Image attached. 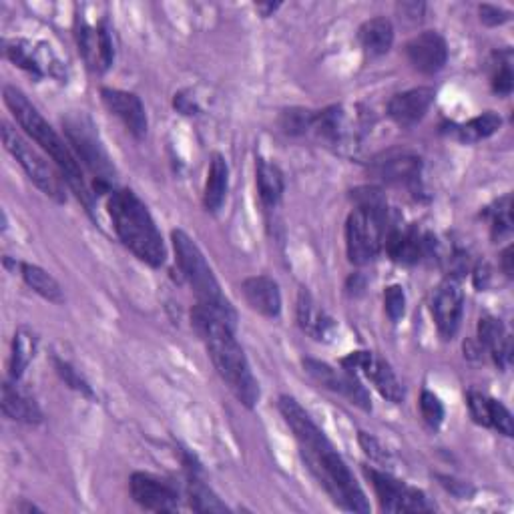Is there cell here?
<instances>
[{
    "mask_svg": "<svg viewBox=\"0 0 514 514\" xmlns=\"http://www.w3.org/2000/svg\"><path fill=\"white\" fill-rule=\"evenodd\" d=\"M278 406L300 444L308 468L326 488L332 500L350 512H370L366 494L354 478L352 470L336 452L324 430L312 420V416L292 396H282Z\"/></svg>",
    "mask_w": 514,
    "mask_h": 514,
    "instance_id": "6da1fadb",
    "label": "cell"
},
{
    "mask_svg": "<svg viewBox=\"0 0 514 514\" xmlns=\"http://www.w3.org/2000/svg\"><path fill=\"white\" fill-rule=\"evenodd\" d=\"M191 322L205 342L209 358L221 380L243 406L253 408L260 402V384L251 372L243 348L235 340V328L201 304L191 310Z\"/></svg>",
    "mask_w": 514,
    "mask_h": 514,
    "instance_id": "7a4b0ae2",
    "label": "cell"
},
{
    "mask_svg": "<svg viewBox=\"0 0 514 514\" xmlns=\"http://www.w3.org/2000/svg\"><path fill=\"white\" fill-rule=\"evenodd\" d=\"M3 95H5L7 107L11 109L13 117L21 125V129L55 161L65 183L83 201V205L87 209H91L93 203H91V193H89V187L85 181V173H83V167H81L77 155L73 153L71 145L47 123V119L39 113V109L27 99V95L23 91H19L13 85H5Z\"/></svg>",
    "mask_w": 514,
    "mask_h": 514,
    "instance_id": "3957f363",
    "label": "cell"
},
{
    "mask_svg": "<svg viewBox=\"0 0 514 514\" xmlns=\"http://www.w3.org/2000/svg\"><path fill=\"white\" fill-rule=\"evenodd\" d=\"M109 215L113 227L135 257L151 268H161L167 260L163 237L147 205L131 189H113L109 195Z\"/></svg>",
    "mask_w": 514,
    "mask_h": 514,
    "instance_id": "277c9868",
    "label": "cell"
},
{
    "mask_svg": "<svg viewBox=\"0 0 514 514\" xmlns=\"http://www.w3.org/2000/svg\"><path fill=\"white\" fill-rule=\"evenodd\" d=\"M171 241H173L179 270H181L183 278L187 280V284L191 286V290L197 298V304L213 310L215 314H219L223 320H227L235 328L237 314H235L231 302L221 292V286H219L213 270L209 268L199 245L181 229L171 231Z\"/></svg>",
    "mask_w": 514,
    "mask_h": 514,
    "instance_id": "5b68a950",
    "label": "cell"
},
{
    "mask_svg": "<svg viewBox=\"0 0 514 514\" xmlns=\"http://www.w3.org/2000/svg\"><path fill=\"white\" fill-rule=\"evenodd\" d=\"M390 225V207H356L346 221V249L350 262L356 266L374 262L384 247V235Z\"/></svg>",
    "mask_w": 514,
    "mask_h": 514,
    "instance_id": "8992f818",
    "label": "cell"
},
{
    "mask_svg": "<svg viewBox=\"0 0 514 514\" xmlns=\"http://www.w3.org/2000/svg\"><path fill=\"white\" fill-rule=\"evenodd\" d=\"M3 145L19 161L29 179L57 203L67 201L65 179L59 167L51 165L43 153H39L11 123L3 121Z\"/></svg>",
    "mask_w": 514,
    "mask_h": 514,
    "instance_id": "52a82bcc",
    "label": "cell"
},
{
    "mask_svg": "<svg viewBox=\"0 0 514 514\" xmlns=\"http://www.w3.org/2000/svg\"><path fill=\"white\" fill-rule=\"evenodd\" d=\"M63 127L67 143L71 145L73 153L95 175V189L111 193V179L115 175V167L103 143L99 141V135L95 133L91 119H87L85 115H73L63 119Z\"/></svg>",
    "mask_w": 514,
    "mask_h": 514,
    "instance_id": "ba28073f",
    "label": "cell"
},
{
    "mask_svg": "<svg viewBox=\"0 0 514 514\" xmlns=\"http://www.w3.org/2000/svg\"><path fill=\"white\" fill-rule=\"evenodd\" d=\"M364 474L370 480L384 512H428L434 508L422 490L404 484L388 472L364 466Z\"/></svg>",
    "mask_w": 514,
    "mask_h": 514,
    "instance_id": "9c48e42d",
    "label": "cell"
},
{
    "mask_svg": "<svg viewBox=\"0 0 514 514\" xmlns=\"http://www.w3.org/2000/svg\"><path fill=\"white\" fill-rule=\"evenodd\" d=\"M304 368L306 372L324 388L342 394L344 398H348L354 406L370 412L372 410V400L370 394L366 390V386L358 380V374L348 372V370H338L326 362L314 360V358H306L304 360Z\"/></svg>",
    "mask_w": 514,
    "mask_h": 514,
    "instance_id": "30bf717a",
    "label": "cell"
},
{
    "mask_svg": "<svg viewBox=\"0 0 514 514\" xmlns=\"http://www.w3.org/2000/svg\"><path fill=\"white\" fill-rule=\"evenodd\" d=\"M340 364L348 372H354V374L362 372L386 400H390L394 404H400L404 400L406 394H404V388H402L400 380L396 378L394 370L390 368L388 362H384L376 354L362 352V350L352 352L346 358H342Z\"/></svg>",
    "mask_w": 514,
    "mask_h": 514,
    "instance_id": "8fae6325",
    "label": "cell"
},
{
    "mask_svg": "<svg viewBox=\"0 0 514 514\" xmlns=\"http://www.w3.org/2000/svg\"><path fill=\"white\" fill-rule=\"evenodd\" d=\"M384 247L392 262L402 266H414L434 251V239L430 233H424L414 225H390L384 235Z\"/></svg>",
    "mask_w": 514,
    "mask_h": 514,
    "instance_id": "7c38bea8",
    "label": "cell"
},
{
    "mask_svg": "<svg viewBox=\"0 0 514 514\" xmlns=\"http://www.w3.org/2000/svg\"><path fill=\"white\" fill-rule=\"evenodd\" d=\"M77 45L79 51L93 71H107L113 65L115 59V45H113V33L107 21H101L97 27H91L89 23L77 19Z\"/></svg>",
    "mask_w": 514,
    "mask_h": 514,
    "instance_id": "4fadbf2b",
    "label": "cell"
},
{
    "mask_svg": "<svg viewBox=\"0 0 514 514\" xmlns=\"http://www.w3.org/2000/svg\"><path fill=\"white\" fill-rule=\"evenodd\" d=\"M462 314H464V292L458 278L450 276L436 288V294L432 300V316L444 340H450L456 336L462 322Z\"/></svg>",
    "mask_w": 514,
    "mask_h": 514,
    "instance_id": "5bb4252c",
    "label": "cell"
},
{
    "mask_svg": "<svg viewBox=\"0 0 514 514\" xmlns=\"http://www.w3.org/2000/svg\"><path fill=\"white\" fill-rule=\"evenodd\" d=\"M131 496L145 510L153 512H175L179 508V492L167 480L153 474L135 472L131 476Z\"/></svg>",
    "mask_w": 514,
    "mask_h": 514,
    "instance_id": "9a60e30c",
    "label": "cell"
},
{
    "mask_svg": "<svg viewBox=\"0 0 514 514\" xmlns=\"http://www.w3.org/2000/svg\"><path fill=\"white\" fill-rule=\"evenodd\" d=\"M101 99H103V105L107 107V111L113 113L127 127V131L133 137L143 139L147 135L149 121H147L145 105L135 93L105 87V89H101Z\"/></svg>",
    "mask_w": 514,
    "mask_h": 514,
    "instance_id": "2e32d148",
    "label": "cell"
},
{
    "mask_svg": "<svg viewBox=\"0 0 514 514\" xmlns=\"http://www.w3.org/2000/svg\"><path fill=\"white\" fill-rule=\"evenodd\" d=\"M406 57L410 65L422 75H436L446 67L448 45L442 35L434 31H424L408 41Z\"/></svg>",
    "mask_w": 514,
    "mask_h": 514,
    "instance_id": "e0dca14e",
    "label": "cell"
},
{
    "mask_svg": "<svg viewBox=\"0 0 514 514\" xmlns=\"http://www.w3.org/2000/svg\"><path fill=\"white\" fill-rule=\"evenodd\" d=\"M434 99L436 93L430 87H416L398 93L388 103V117L400 127H412L426 117Z\"/></svg>",
    "mask_w": 514,
    "mask_h": 514,
    "instance_id": "ac0fdd59",
    "label": "cell"
},
{
    "mask_svg": "<svg viewBox=\"0 0 514 514\" xmlns=\"http://www.w3.org/2000/svg\"><path fill=\"white\" fill-rule=\"evenodd\" d=\"M245 302L264 318H278L282 314V292L270 276H251L241 284Z\"/></svg>",
    "mask_w": 514,
    "mask_h": 514,
    "instance_id": "d6986e66",
    "label": "cell"
},
{
    "mask_svg": "<svg viewBox=\"0 0 514 514\" xmlns=\"http://www.w3.org/2000/svg\"><path fill=\"white\" fill-rule=\"evenodd\" d=\"M370 171L378 181L388 185L412 183L418 179L422 171V161L420 157L410 153H396V155H386L384 159H376Z\"/></svg>",
    "mask_w": 514,
    "mask_h": 514,
    "instance_id": "ffe728a7",
    "label": "cell"
},
{
    "mask_svg": "<svg viewBox=\"0 0 514 514\" xmlns=\"http://www.w3.org/2000/svg\"><path fill=\"white\" fill-rule=\"evenodd\" d=\"M296 312H298V324L302 332L308 334L310 338L322 342L334 336L336 322L326 314L324 308H320V304L306 290L300 292Z\"/></svg>",
    "mask_w": 514,
    "mask_h": 514,
    "instance_id": "44dd1931",
    "label": "cell"
},
{
    "mask_svg": "<svg viewBox=\"0 0 514 514\" xmlns=\"http://www.w3.org/2000/svg\"><path fill=\"white\" fill-rule=\"evenodd\" d=\"M3 412L9 420L21 424H39L43 420V412L35 398L27 394L19 382L7 380L3 384Z\"/></svg>",
    "mask_w": 514,
    "mask_h": 514,
    "instance_id": "7402d4cb",
    "label": "cell"
},
{
    "mask_svg": "<svg viewBox=\"0 0 514 514\" xmlns=\"http://www.w3.org/2000/svg\"><path fill=\"white\" fill-rule=\"evenodd\" d=\"M478 342H480V348H486L492 354L494 364L498 368L504 370L510 364L512 342H510V336L506 334L500 320L480 318V322H478Z\"/></svg>",
    "mask_w": 514,
    "mask_h": 514,
    "instance_id": "603a6c76",
    "label": "cell"
},
{
    "mask_svg": "<svg viewBox=\"0 0 514 514\" xmlns=\"http://www.w3.org/2000/svg\"><path fill=\"white\" fill-rule=\"evenodd\" d=\"M227 189H229V167H227V161L223 159V155L215 153L211 157L207 181H205V189H203V205L209 213H217L223 207Z\"/></svg>",
    "mask_w": 514,
    "mask_h": 514,
    "instance_id": "cb8c5ba5",
    "label": "cell"
},
{
    "mask_svg": "<svg viewBox=\"0 0 514 514\" xmlns=\"http://www.w3.org/2000/svg\"><path fill=\"white\" fill-rule=\"evenodd\" d=\"M255 181H257V193H260L262 203L268 209H274L286 191V181H284V173L276 163H270L266 159L257 161L255 167Z\"/></svg>",
    "mask_w": 514,
    "mask_h": 514,
    "instance_id": "d4e9b609",
    "label": "cell"
},
{
    "mask_svg": "<svg viewBox=\"0 0 514 514\" xmlns=\"http://www.w3.org/2000/svg\"><path fill=\"white\" fill-rule=\"evenodd\" d=\"M358 41L370 57H382L394 45V27L384 17L370 19L360 27Z\"/></svg>",
    "mask_w": 514,
    "mask_h": 514,
    "instance_id": "484cf974",
    "label": "cell"
},
{
    "mask_svg": "<svg viewBox=\"0 0 514 514\" xmlns=\"http://www.w3.org/2000/svg\"><path fill=\"white\" fill-rule=\"evenodd\" d=\"M187 468V496L189 506L197 512H227V506L219 496L201 480L199 466H193V460L185 462Z\"/></svg>",
    "mask_w": 514,
    "mask_h": 514,
    "instance_id": "4316f807",
    "label": "cell"
},
{
    "mask_svg": "<svg viewBox=\"0 0 514 514\" xmlns=\"http://www.w3.org/2000/svg\"><path fill=\"white\" fill-rule=\"evenodd\" d=\"M21 276L25 280V284L39 294L41 298H45L47 302L53 304H63L65 302V294L61 284L43 268L35 266V264H21Z\"/></svg>",
    "mask_w": 514,
    "mask_h": 514,
    "instance_id": "83f0119b",
    "label": "cell"
},
{
    "mask_svg": "<svg viewBox=\"0 0 514 514\" xmlns=\"http://www.w3.org/2000/svg\"><path fill=\"white\" fill-rule=\"evenodd\" d=\"M502 125V119L488 111V113H482L470 121H466L464 125L458 127V139L462 143H478L482 139H488L490 135H494Z\"/></svg>",
    "mask_w": 514,
    "mask_h": 514,
    "instance_id": "f1b7e54d",
    "label": "cell"
},
{
    "mask_svg": "<svg viewBox=\"0 0 514 514\" xmlns=\"http://www.w3.org/2000/svg\"><path fill=\"white\" fill-rule=\"evenodd\" d=\"M35 352H37L35 336L27 332H17L13 340V354H11V380L19 382L23 378L27 366L35 358Z\"/></svg>",
    "mask_w": 514,
    "mask_h": 514,
    "instance_id": "f546056e",
    "label": "cell"
},
{
    "mask_svg": "<svg viewBox=\"0 0 514 514\" xmlns=\"http://www.w3.org/2000/svg\"><path fill=\"white\" fill-rule=\"evenodd\" d=\"M314 121H316V111L290 109V111H284L280 125L288 135H304L306 131L314 129Z\"/></svg>",
    "mask_w": 514,
    "mask_h": 514,
    "instance_id": "4dcf8cb0",
    "label": "cell"
},
{
    "mask_svg": "<svg viewBox=\"0 0 514 514\" xmlns=\"http://www.w3.org/2000/svg\"><path fill=\"white\" fill-rule=\"evenodd\" d=\"M466 402H468V410H470V416L476 424L484 426V428H490L492 424V406H494V398H488L486 394L482 392H476V390H470L466 394Z\"/></svg>",
    "mask_w": 514,
    "mask_h": 514,
    "instance_id": "1f68e13d",
    "label": "cell"
},
{
    "mask_svg": "<svg viewBox=\"0 0 514 514\" xmlns=\"http://www.w3.org/2000/svg\"><path fill=\"white\" fill-rule=\"evenodd\" d=\"M510 195L502 197L494 209L488 211L490 215V227H492V237H504L512 231V203Z\"/></svg>",
    "mask_w": 514,
    "mask_h": 514,
    "instance_id": "d6a6232c",
    "label": "cell"
},
{
    "mask_svg": "<svg viewBox=\"0 0 514 514\" xmlns=\"http://www.w3.org/2000/svg\"><path fill=\"white\" fill-rule=\"evenodd\" d=\"M420 412L424 422L436 430L440 428V424L444 422V404L440 402V398L436 394H432L430 390H424L420 394Z\"/></svg>",
    "mask_w": 514,
    "mask_h": 514,
    "instance_id": "836d02e7",
    "label": "cell"
},
{
    "mask_svg": "<svg viewBox=\"0 0 514 514\" xmlns=\"http://www.w3.org/2000/svg\"><path fill=\"white\" fill-rule=\"evenodd\" d=\"M55 368H57V374L63 378V382H65L69 388H73L75 392H79V394H83V396H87V398H93V396H95L93 390H91V386H89V382H87L71 364H67V362L55 358Z\"/></svg>",
    "mask_w": 514,
    "mask_h": 514,
    "instance_id": "e575fe53",
    "label": "cell"
},
{
    "mask_svg": "<svg viewBox=\"0 0 514 514\" xmlns=\"http://www.w3.org/2000/svg\"><path fill=\"white\" fill-rule=\"evenodd\" d=\"M358 442H360L364 454H366L370 460H374L376 464H382V466H390V464H392L390 452H388V450L382 446V442H380L378 438H374L372 434L360 432V434H358Z\"/></svg>",
    "mask_w": 514,
    "mask_h": 514,
    "instance_id": "d590c367",
    "label": "cell"
},
{
    "mask_svg": "<svg viewBox=\"0 0 514 514\" xmlns=\"http://www.w3.org/2000/svg\"><path fill=\"white\" fill-rule=\"evenodd\" d=\"M384 310L392 322H398L406 312V294L402 286H390L384 292Z\"/></svg>",
    "mask_w": 514,
    "mask_h": 514,
    "instance_id": "8d00e7d4",
    "label": "cell"
},
{
    "mask_svg": "<svg viewBox=\"0 0 514 514\" xmlns=\"http://www.w3.org/2000/svg\"><path fill=\"white\" fill-rule=\"evenodd\" d=\"M514 87V77L508 61H498V67L492 75V91L496 95H510Z\"/></svg>",
    "mask_w": 514,
    "mask_h": 514,
    "instance_id": "74e56055",
    "label": "cell"
},
{
    "mask_svg": "<svg viewBox=\"0 0 514 514\" xmlns=\"http://www.w3.org/2000/svg\"><path fill=\"white\" fill-rule=\"evenodd\" d=\"M510 19V13L508 11H502L498 7H492V5H482L480 7V21L488 27H498V25H504L506 21Z\"/></svg>",
    "mask_w": 514,
    "mask_h": 514,
    "instance_id": "f35d334b",
    "label": "cell"
},
{
    "mask_svg": "<svg viewBox=\"0 0 514 514\" xmlns=\"http://www.w3.org/2000/svg\"><path fill=\"white\" fill-rule=\"evenodd\" d=\"M400 13L404 19H412V21H420V17L424 15V5L422 3H402L400 7Z\"/></svg>",
    "mask_w": 514,
    "mask_h": 514,
    "instance_id": "ab89813d",
    "label": "cell"
},
{
    "mask_svg": "<svg viewBox=\"0 0 514 514\" xmlns=\"http://www.w3.org/2000/svg\"><path fill=\"white\" fill-rule=\"evenodd\" d=\"M502 272L508 276V278H512V245H508L504 251H502Z\"/></svg>",
    "mask_w": 514,
    "mask_h": 514,
    "instance_id": "60d3db41",
    "label": "cell"
},
{
    "mask_svg": "<svg viewBox=\"0 0 514 514\" xmlns=\"http://www.w3.org/2000/svg\"><path fill=\"white\" fill-rule=\"evenodd\" d=\"M278 7H280V5H268V7H266V5H257V9H260V11L264 13V17H270L272 13H276Z\"/></svg>",
    "mask_w": 514,
    "mask_h": 514,
    "instance_id": "b9f144b4",
    "label": "cell"
}]
</instances>
